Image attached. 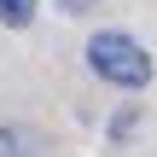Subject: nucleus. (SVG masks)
I'll return each instance as SVG.
<instances>
[{"label":"nucleus","mask_w":157,"mask_h":157,"mask_svg":"<svg viewBox=\"0 0 157 157\" xmlns=\"http://www.w3.org/2000/svg\"><path fill=\"white\" fill-rule=\"evenodd\" d=\"M87 70L99 76V82H111V87H122V93H140V87H151V52L128 35V29H99V35H87Z\"/></svg>","instance_id":"f257e3e1"},{"label":"nucleus","mask_w":157,"mask_h":157,"mask_svg":"<svg viewBox=\"0 0 157 157\" xmlns=\"http://www.w3.org/2000/svg\"><path fill=\"white\" fill-rule=\"evenodd\" d=\"M0 157H47V146H41V134H35V128L6 122V128H0Z\"/></svg>","instance_id":"f03ea898"},{"label":"nucleus","mask_w":157,"mask_h":157,"mask_svg":"<svg viewBox=\"0 0 157 157\" xmlns=\"http://www.w3.org/2000/svg\"><path fill=\"white\" fill-rule=\"evenodd\" d=\"M35 6H41V0H0V23H6V29H23V23L35 17Z\"/></svg>","instance_id":"7ed1b4c3"},{"label":"nucleus","mask_w":157,"mask_h":157,"mask_svg":"<svg viewBox=\"0 0 157 157\" xmlns=\"http://www.w3.org/2000/svg\"><path fill=\"white\" fill-rule=\"evenodd\" d=\"M134 122H140V111H117V117H111V140H122V134H134Z\"/></svg>","instance_id":"20e7f679"},{"label":"nucleus","mask_w":157,"mask_h":157,"mask_svg":"<svg viewBox=\"0 0 157 157\" xmlns=\"http://www.w3.org/2000/svg\"><path fill=\"white\" fill-rule=\"evenodd\" d=\"M93 6H99V0H58V12H70V17H87Z\"/></svg>","instance_id":"39448f33"}]
</instances>
